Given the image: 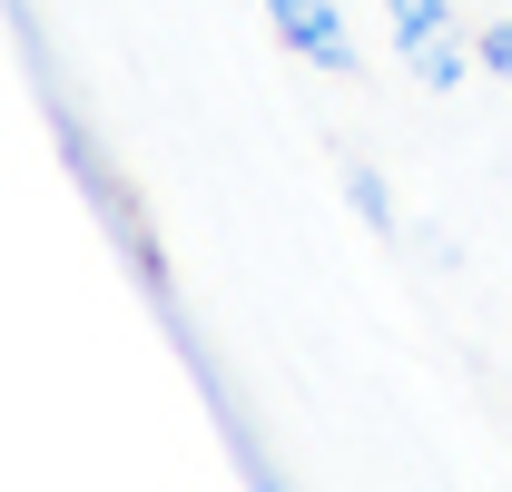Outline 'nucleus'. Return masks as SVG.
I'll return each instance as SVG.
<instances>
[{
	"mask_svg": "<svg viewBox=\"0 0 512 492\" xmlns=\"http://www.w3.org/2000/svg\"><path fill=\"white\" fill-rule=\"evenodd\" d=\"M266 30H276L306 69L355 79V30H345V10H335V0H266Z\"/></svg>",
	"mask_w": 512,
	"mask_h": 492,
	"instance_id": "1",
	"label": "nucleus"
},
{
	"mask_svg": "<svg viewBox=\"0 0 512 492\" xmlns=\"http://www.w3.org/2000/svg\"><path fill=\"white\" fill-rule=\"evenodd\" d=\"M384 30H394V50L414 60V50L453 40V0H384Z\"/></svg>",
	"mask_w": 512,
	"mask_h": 492,
	"instance_id": "2",
	"label": "nucleus"
},
{
	"mask_svg": "<svg viewBox=\"0 0 512 492\" xmlns=\"http://www.w3.org/2000/svg\"><path fill=\"white\" fill-rule=\"evenodd\" d=\"M345 207H355V217H365L375 237H394V197H384V178H375V168H365V158L345 168Z\"/></svg>",
	"mask_w": 512,
	"mask_h": 492,
	"instance_id": "3",
	"label": "nucleus"
},
{
	"mask_svg": "<svg viewBox=\"0 0 512 492\" xmlns=\"http://www.w3.org/2000/svg\"><path fill=\"white\" fill-rule=\"evenodd\" d=\"M463 69H483L473 50H463V40H434V50H414V79H424L434 99H444V89H463Z\"/></svg>",
	"mask_w": 512,
	"mask_h": 492,
	"instance_id": "4",
	"label": "nucleus"
},
{
	"mask_svg": "<svg viewBox=\"0 0 512 492\" xmlns=\"http://www.w3.org/2000/svg\"><path fill=\"white\" fill-rule=\"evenodd\" d=\"M473 60H483V79H512V20L473 30Z\"/></svg>",
	"mask_w": 512,
	"mask_h": 492,
	"instance_id": "5",
	"label": "nucleus"
}]
</instances>
